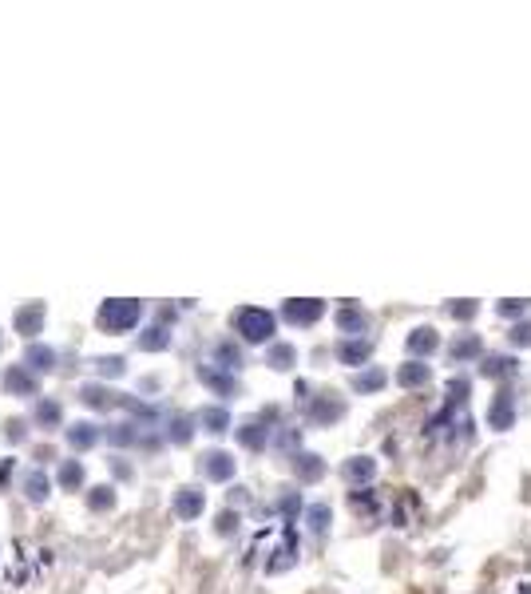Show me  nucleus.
<instances>
[{
	"mask_svg": "<svg viewBox=\"0 0 531 594\" xmlns=\"http://www.w3.org/2000/svg\"><path fill=\"white\" fill-rule=\"evenodd\" d=\"M24 361H28V369H32V373H48L52 364H56V352H52V349H40V345H32V349L24 352Z\"/></svg>",
	"mask_w": 531,
	"mask_h": 594,
	"instance_id": "obj_17",
	"label": "nucleus"
},
{
	"mask_svg": "<svg viewBox=\"0 0 531 594\" xmlns=\"http://www.w3.org/2000/svg\"><path fill=\"white\" fill-rule=\"evenodd\" d=\"M87 503H91V511H103V507H112V503H115L112 487H96V496L87 499Z\"/></svg>",
	"mask_w": 531,
	"mask_h": 594,
	"instance_id": "obj_34",
	"label": "nucleus"
},
{
	"mask_svg": "<svg viewBox=\"0 0 531 594\" xmlns=\"http://www.w3.org/2000/svg\"><path fill=\"white\" fill-rule=\"evenodd\" d=\"M516 357H484V376H511Z\"/></svg>",
	"mask_w": 531,
	"mask_h": 594,
	"instance_id": "obj_20",
	"label": "nucleus"
},
{
	"mask_svg": "<svg viewBox=\"0 0 531 594\" xmlns=\"http://www.w3.org/2000/svg\"><path fill=\"white\" fill-rule=\"evenodd\" d=\"M96 440H99L96 424H75V428H68V444H72L75 452H87Z\"/></svg>",
	"mask_w": 531,
	"mask_h": 594,
	"instance_id": "obj_15",
	"label": "nucleus"
},
{
	"mask_svg": "<svg viewBox=\"0 0 531 594\" xmlns=\"http://www.w3.org/2000/svg\"><path fill=\"white\" fill-rule=\"evenodd\" d=\"M353 388H357V392H381V388H384V373H381V369L357 373V376H353Z\"/></svg>",
	"mask_w": 531,
	"mask_h": 594,
	"instance_id": "obj_19",
	"label": "nucleus"
},
{
	"mask_svg": "<svg viewBox=\"0 0 531 594\" xmlns=\"http://www.w3.org/2000/svg\"><path fill=\"white\" fill-rule=\"evenodd\" d=\"M306 523H309V531L322 535L325 527H329V507H325V503H313V507L306 511Z\"/></svg>",
	"mask_w": 531,
	"mask_h": 594,
	"instance_id": "obj_24",
	"label": "nucleus"
},
{
	"mask_svg": "<svg viewBox=\"0 0 531 594\" xmlns=\"http://www.w3.org/2000/svg\"><path fill=\"white\" fill-rule=\"evenodd\" d=\"M294 361H297L294 345H274V349H270V364H274V369H290Z\"/></svg>",
	"mask_w": 531,
	"mask_h": 594,
	"instance_id": "obj_25",
	"label": "nucleus"
},
{
	"mask_svg": "<svg viewBox=\"0 0 531 594\" xmlns=\"http://www.w3.org/2000/svg\"><path fill=\"white\" fill-rule=\"evenodd\" d=\"M495 313H500V317H523V313H528V302H519V297L500 302V305H495Z\"/></svg>",
	"mask_w": 531,
	"mask_h": 594,
	"instance_id": "obj_33",
	"label": "nucleus"
},
{
	"mask_svg": "<svg viewBox=\"0 0 531 594\" xmlns=\"http://www.w3.org/2000/svg\"><path fill=\"white\" fill-rule=\"evenodd\" d=\"M214 357L223 361V369H238V364H242V352H238L234 345H218V349H214Z\"/></svg>",
	"mask_w": 531,
	"mask_h": 594,
	"instance_id": "obj_31",
	"label": "nucleus"
},
{
	"mask_svg": "<svg viewBox=\"0 0 531 594\" xmlns=\"http://www.w3.org/2000/svg\"><path fill=\"white\" fill-rule=\"evenodd\" d=\"M436 349H440V337H436V329L420 325V329H412V333H408V352H412V357H433Z\"/></svg>",
	"mask_w": 531,
	"mask_h": 594,
	"instance_id": "obj_8",
	"label": "nucleus"
},
{
	"mask_svg": "<svg viewBox=\"0 0 531 594\" xmlns=\"http://www.w3.org/2000/svg\"><path fill=\"white\" fill-rule=\"evenodd\" d=\"M448 352H452V361H476V357H480V352H484V341L480 337H476V333H460V337L456 341H452V349H448Z\"/></svg>",
	"mask_w": 531,
	"mask_h": 594,
	"instance_id": "obj_10",
	"label": "nucleus"
},
{
	"mask_svg": "<svg viewBox=\"0 0 531 594\" xmlns=\"http://www.w3.org/2000/svg\"><path fill=\"white\" fill-rule=\"evenodd\" d=\"M373 475H377V463H373L369 456H357V460L345 463V480H349V484H369Z\"/></svg>",
	"mask_w": 531,
	"mask_h": 594,
	"instance_id": "obj_14",
	"label": "nucleus"
},
{
	"mask_svg": "<svg viewBox=\"0 0 531 594\" xmlns=\"http://www.w3.org/2000/svg\"><path fill=\"white\" fill-rule=\"evenodd\" d=\"M294 472L301 475V480H309V484H313V480H322V475H325V463L317 460V456H297V460H294Z\"/></svg>",
	"mask_w": 531,
	"mask_h": 594,
	"instance_id": "obj_16",
	"label": "nucleus"
},
{
	"mask_svg": "<svg viewBox=\"0 0 531 594\" xmlns=\"http://www.w3.org/2000/svg\"><path fill=\"white\" fill-rule=\"evenodd\" d=\"M234 329H238V337H242V341H250V345H262V341L274 337L278 321H274L270 309L246 305V309H238V313H234Z\"/></svg>",
	"mask_w": 531,
	"mask_h": 594,
	"instance_id": "obj_1",
	"label": "nucleus"
},
{
	"mask_svg": "<svg viewBox=\"0 0 531 594\" xmlns=\"http://www.w3.org/2000/svg\"><path fill=\"white\" fill-rule=\"evenodd\" d=\"M337 329H341L345 337H361V333L369 329V313L357 309V305H345V309H337Z\"/></svg>",
	"mask_w": 531,
	"mask_h": 594,
	"instance_id": "obj_5",
	"label": "nucleus"
},
{
	"mask_svg": "<svg viewBox=\"0 0 531 594\" xmlns=\"http://www.w3.org/2000/svg\"><path fill=\"white\" fill-rule=\"evenodd\" d=\"M60 484L63 487H80V484H84V463H75V460L63 463V468H60Z\"/></svg>",
	"mask_w": 531,
	"mask_h": 594,
	"instance_id": "obj_26",
	"label": "nucleus"
},
{
	"mask_svg": "<svg viewBox=\"0 0 531 594\" xmlns=\"http://www.w3.org/2000/svg\"><path fill=\"white\" fill-rule=\"evenodd\" d=\"M48 475H44V472H32V475H28V480H24V491H28V499H32V503H40V499H48Z\"/></svg>",
	"mask_w": 531,
	"mask_h": 594,
	"instance_id": "obj_22",
	"label": "nucleus"
},
{
	"mask_svg": "<svg viewBox=\"0 0 531 594\" xmlns=\"http://www.w3.org/2000/svg\"><path fill=\"white\" fill-rule=\"evenodd\" d=\"M476 309H480L476 302H456V305H452V317H460V321H472V317H476Z\"/></svg>",
	"mask_w": 531,
	"mask_h": 594,
	"instance_id": "obj_35",
	"label": "nucleus"
},
{
	"mask_svg": "<svg viewBox=\"0 0 531 594\" xmlns=\"http://www.w3.org/2000/svg\"><path fill=\"white\" fill-rule=\"evenodd\" d=\"M345 413L337 401H322V404H313V420H337V416Z\"/></svg>",
	"mask_w": 531,
	"mask_h": 594,
	"instance_id": "obj_30",
	"label": "nucleus"
},
{
	"mask_svg": "<svg viewBox=\"0 0 531 594\" xmlns=\"http://www.w3.org/2000/svg\"><path fill=\"white\" fill-rule=\"evenodd\" d=\"M198 420H202V428H207V432H226V428H230V416H226V408H202V416H198Z\"/></svg>",
	"mask_w": 531,
	"mask_h": 594,
	"instance_id": "obj_21",
	"label": "nucleus"
},
{
	"mask_svg": "<svg viewBox=\"0 0 531 594\" xmlns=\"http://www.w3.org/2000/svg\"><path fill=\"white\" fill-rule=\"evenodd\" d=\"M80 401H84L87 408H112L119 396H115L112 388H103V385H84L80 388Z\"/></svg>",
	"mask_w": 531,
	"mask_h": 594,
	"instance_id": "obj_13",
	"label": "nucleus"
},
{
	"mask_svg": "<svg viewBox=\"0 0 531 594\" xmlns=\"http://www.w3.org/2000/svg\"><path fill=\"white\" fill-rule=\"evenodd\" d=\"M266 436H270V432H266L262 424H242L238 428V440H242L246 448H266Z\"/></svg>",
	"mask_w": 531,
	"mask_h": 594,
	"instance_id": "obj_23",
	"label": "nucleus"
},
{
	"mask_svg": "<svg viewBox=\"0 0 531 594\" xmlns=\"http://www.w3.org/2000/svg\"><path fill=\"white\" fill-rule=\"evenodd\" d=\"M369 352H373V345L365 337H353V341H341L337 345V357L345 364H361V361H369Z\"/></svg>",
	"mask_w": 531,
	"mask_h": 594,
	"instance_id": "obj_12",
	"label": "nucleus"
},
{
	"mask_svg": "<svg viewBox=\"0 0 531 594\" xmlns=\"http://www.w3.org/2000/svg\"><path fill=\"white\" fill-rule=\"evenodd\" d=\"M99 373H103V376H119V373H124V361H119V357H112V361H99Z\"/></svg>",
	"mask_w": 531,
	"mask_h": 594,
	"instance_id": "obj_36",
	"label": "nucleus"
},
{
	"mask_svg": "<svg viewBox=\"0 0 531 594\" xmlns=\"http://www.w3.org/2000/svg\"><path fill=\"white\" fill-rule=\"evenodd\" d=\"M198 376L207 380L210 388H218V392H234V380H226V376H218L214 369H198Z\"/></svg>",
	"mask_w": 531,
	"mask_h": 594,
	"instance_id": "obj_29",
	"label": "nucleus"
},
{
	"mask_svg": "<svg viewBox=\"0 0 531 594\" xmlns=\"http://www.w3.org/2000/svg\"><path fill=\"white\" fill-rule=\"evenodd\" d=\"M139 317H143V302H103L96 321L107 333H127L131 325H139Z\"/></svg>",
	"mask_w": 531,
	"mask_h": 594,
	"instance_id": "obj_2",
	"label": "nucleus"
},
{
	"mask_svg": "<svg viewBox=\"0 0 531 594\" xmlns=\"http://www.w3.org/2000/svg\"><path fill=\"white\" fill-rule=\"evenodd\" d=\"M4 385H8V392H24V396H32V392H36V380H32L24 369H8Z\"/></svg>",
	"mask_w": 531,
	"mask_h": 594,
	"instance_id": "obj_18",
	"label": "nucleus"
},
{
	"mask_svg": "<svg viewBox=\"0 0 531 594\" xmlns=\"http://www.w3.org/2000/svg\"><path fill=\"white\" fill-rule=\"evenodd\" d=\"M488 424L500 428V432H507V428L516 424V401H511V392H500L492 401V408H488Z\"/></svg>",
	"mask_w": 531,
	"mask_h": 594,
	"instance_id": "obj_4",
	"label": "nucleus"
},
{
	"mask_svg": "<svg viewBox=\"0 0 531 594\" xmlns=\"http://www.w3.org/2000/svg\"><path fill=\"white\" fill-rule=\"evenodd\" d=\"M428 380H433V369L420 361H408L396 369V385L401 388H420V385H428Z\"/></svg>",
	"mask_w": 531,
	"mask_h": 594,
	"instance_id": "obj_9",
	"label": "nucleus"
},
{
	"mask_svg": "<svg viewBox=\"0 0 531 594\" xmlns=\"http://www.w3.org/2000/svg\"><path fill=\"white\" fill-rule=\"evenodd\" d=\"M507 341H511L516 349H523V345L531 349V321H519V325L511 329V333H507Z\"/></svg>",
	"mask_w": 531,
	"mask_h": 594,
	"instance_id": "obj_32",
	"label": "nucleus"
},
{
	"mask_svg": "<svg viewBox=\"0 0 531 594\" xmlns=\"http://www.w3.org/2000/svg\"><path fill=\"white\" fill-rule=\"evenodd\" d=\"M202 507H207V499H202L198 487H183V491L174 496V515H179V519H195V515H202Z\"/></svg>",
	"mask_w": 531,
	"mask_h": 594,
	"instance_id": "obj_7",
	"label": "nucleus"
},
{
	"mask_svg": "<svg viewBox=\"0 0 531 594\" xmlns=\"http://www.w3.org/2000/svg\"><path fill=\"white\" fill-rule=\"evenodd\" d=\"M202 475H210V480H230V475H234V456H230V452H207V456H202Z\"/></svg>",
	"mask_w": 531,
	"mask_h": 594,
	"instance_id": "obj_6",
	"label": "nucleus"
},
{
	"mask_svg": "<svg viewBox=\"0 0 531 594\" xmlns=\"http://www.w3.org/2000/svg\"><path fill=\"white\" fill-rule=\"evenodd\" d=\"M131 440H135V432H131V424H119L112 432V444H131Z\"/></svg>",
	"mask_w": 531,
	"mask_h": 594,
	"instance_id": "obj_37",
	"label": "nucleus"
},
{
	"mask_svg": "<svg viewBox=\"0 0 531 594\" xmlns=\"http://www.w3.org/2000/svg\"><path fill=\"white\" fill-rule=\"evenodd\" d=\"M167 341H171V333H167V329H163V325H151V329H147V337L139 341V345H143V349H163Z\"/></svg>",
	"mask_w": 531,
	"mask_h": 594,
	"instance_id": "obj_28",
	"label": "nucleus"
},
{
	"mask_svg": "<svg viewBox=\"0 0 531 594\" xmlns=\"http://www.w3.org/2000/svg\"><path fill=\"white\" fill-rule=\"evenodd\" d=\"M282 313H285L290 325H313V321L325 313V302H317V297H309V302H285Z\"/></svg>",
	"mask_w": 531,
	"mask_h": 594,
	"instance_id": "obj_3",
	"label": "nucleus"
},
{
	"mask_svg": "<svg viewBox=\"0 0 531 594\" xmlns=\"http://www.w3.org/2000/svg\"><path fill=\"white\" fill-rule=\"evenodd\" d=\"M36 420H40V424H60V404H56V401H40L36 404Z\"/></svg>",
	"mask_w": 531,
	"mask_h": 594,
	"instance_id": "obj_27",
	"label": "nucleus"
},
{
	"mask_svg": "<svg viewBox=\"0 0 531 594\" xmlns=\"http://www.w3.org/2000/svg\"><path fill=\"white\" fill-rule=\"evenodd\" d=\"M13 325H16V333H24V337H32L40 325H44V305H24L20 313L13 317Z\"/></svg>",
	"mask_w": 531,
	"mask_h": 594,
	"instance_id": "obj_11",
	"label": "nucleus"
}]
</instances>
